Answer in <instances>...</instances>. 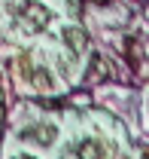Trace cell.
<instances>
[{
  "instance_id": "1",
  "label": "cell",
  "mask_w": 149,
  "mask_h": 159,
  "mask_svg": "<svg viewBox=\"0 0 149 159\" xmlns=\"http://www.w3.org/2000/svg\"><path fill=\"white\" fill-rule=\"evenodd\" d=\"M49 21H52V12H49L43 3H28V6L21 9V16H19V25L28 31V34H40V31H46Z\"/></svg>"
},
{
  "instance_id": "2",
  "label": "cell",
  "mask_w": 149,
  "mask_h": 159,
  "mask_svg": "<svg viewBox=\"0 0 149 159\" xmlns=\"http://www.w3.org/2000/svg\"><path fill=\"white\" fill-rule=\"evenodd\" d=\"M21 138H24V141H34V144H40V147H49V144H55L58 129L52 125V122H40V125L24 129V132H21Z\"/></svg>"
},
{
  "instance_id": "3",
  "label": "cell",
  "mask_w": 149,
  "mask_h": 159,
  "mask_svg": "<svg viewBox=\"0 0 149 159\" xmlns=\"http://www.w3.org/2000/svg\"><path fill=\"white\" fill-rule=\"evenodd\" d=\"M61 37H64V43L73 49L76 55H82L85 49H88V34L82 31V28H76V25H70V28H64L61 31Z\"/></svg>"
},
{
  "instance_id": "4",
  "label": "cell",
  "mask_w": 149,
  "mask_h": 159,
  "mask_svg": "<svg viewBox=\"0 0 149 159\" xmlns=\"http://www.w3.org/2000/svg\"><path fill=\"white\" fill-rule=\"evenodd\" d=\"M31 83H34V89L40 92H55V77H52V70H46V67H34L31 70Z\"/></svg>"
},
{
  "instance_id": "5",
  "label": "cell",
  "mask_w": 149,
  "mask_h": 159,
  "mask_svg": "<svg viewBox=\"0 0 149 159\" xmlns=\"http://www.w3.org/2000/svg\"><path fill=\"white\" fill-rule=\"evenodd\" d=\"M76 159H104V147L97 144V141H79L73 147Z\"/></svg>"
},
{
  "instance_id": "6",
  "label": "cell",
  "mask_w": 149,
  "mask_h": 159,
  "mask_svg": "<svg viewBox=\"0 0 149 159\" xmlns=\"http://www.w3.org/2000/svg\"><path fill=\"white\" fill-rule=\"evenodd\" d=\"M15 159H37V156H31V153H21V156H15Z\"/></svg>"
}]
</instances>
